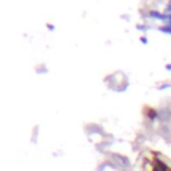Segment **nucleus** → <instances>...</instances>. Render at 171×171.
Instances as JSON below:
<instances>
[{"instance_id": "20e7f679", "label": "nucleus", "mask_w": 171, "mask_h": 171, "mask_svg": "<svg viewBox=\"0 0 171 171\" xmlns=\"http://www.w3.org/2000/svg\"><path fill=\"white\" fill-rule=\"evenodd\" d=\"M168 11H170V12H171V3L168 4Z\"/></svg>"}, {"instance_id": "f03ea898", "label": "nucleus", "mask_w": 171, "mask_h": 171, "mask_svg": "<svg viewBox=\"0 0 171 171\" xmlns=\"http://www.w3.org/2000/svg\"><path fill=\"white\" fill-rule=\"evenodd\" d=\"M160 31L162 32H171V28H168V27H162Z\"/></svg>"}, {"instance_id": "7ed1b4c3", "label": "nucleus", "mask_w": 171, "mask_h": 171, "mask_svg": "<svg viewBox=\"0 0 171 171\" xmlns=\"http://www.w3.org/2000/svg\"><path fill=\"white\" fill-rule=\"evenodd\" d=\"M150 118H154V116H156V112H154V111H150Z\"/></svg>"}, {"instance_id": "f257e3e1", "label": "nucleus", "mask_w": 171, "mask_h": 171, "mask_svg": "<svg viewBox=\"0 0 171 171\" xmlns=\"http://www.w3.org/2000/svg\"><path fill=\"white\" fill-rule=\"evenodd\" d=\"M150 15L154 16V18H158V19H170V16L167 15H160V13L155 12V11H152V12H150Z\"/></svg>"}]
</instances>
